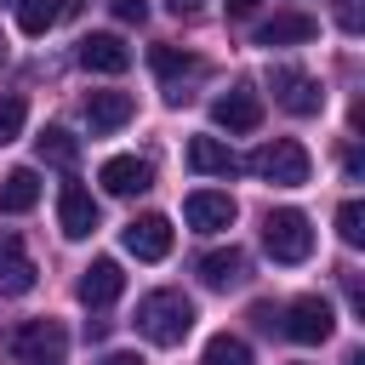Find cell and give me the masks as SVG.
<instances>
[{
  "label": "cell",
  "instance_id": "6",
  "mask_svg": "<svg viewBox=\"0 0 365 365\" xmlns=\"http://www.w3.org/2000/svg\"><path fill=\"white\" fill-rule=\"evenodd\" d=\"M279 331H285L291 342H325V336L336 331V314H331V302H325V297H297V302L285 308Z\"/></svg>",
  "mask_w": 365,
  "mask_h": 365
},
{
  "label": "cell",
  "instance_id": "11",
  "mask_svg": "<svg viewBox=\"0 0 365 365\" xmlns=\"http://www.w3.org/2000/svg\"><path fill=\"white\" fill-rule=\"evenodd\" d=\"M80 68H91V74H125L131 68V46L120 34H86L80 40Z\"/></svg>",
  "mask_w": 365,
  "mask_h": 365
},
{
  "label": "cell",
  "instance_id": "22",
  "mask_svg": "<svg viewBox=\"0 0 365 365\" xmlns=\"http://www.w3.org/2000/svg\"><path fill=\"white\" fill-rule=\"evenodd\" d=\"M34 148H40L46 165H63V171H74V160H80V143H74L63 125H46V131L34 137Z\"/></svg>",
  "mask_w": 365,
  "mask_h": 365
},
{
  "label": "cell",
  "instance_id": "32",
  "mask_svg": "<svg viewBox=\"0 0 365 365\" xmlns=\"http://www.w3.org/2000/svg\"><path fill=\"white\" fill-rule=\"evenodd\" d=\"M0 63H6V34H0Z\"/></svg>",
  "mask_w": 365,
  "mask_h": 365
},
{
  "label": "cell",
  "instance_id": "16",
  "mask_svg": "<svg viewBox=\"0 0 365 365\" xmlns=\"http://www.w3.org/2000/svg\"><path fill=\"white\" fill-rule=\"evenodd\" d=\"M131 108H137L131 91H91V97H86V125H91L97 137H103V131H120V125L131 120Z\"/></svg>",
  "mask_w": 365,
  "mask_h": 365
},
{
  "label": "cell",
  "instance_id": "14",
  "mask_svg": "<svg viewBox=\"0 0 365 365\" xmlns=\"http://www.w3.org/2000/svg\"><path fill=\"white\" fill-rule=\"evenodd\" d=\"M97 182H103L108 194H143V188L154 182V165H148V160H137V154H114V160H103Z\"/></svg>",
  "mask_w": 365,
  "mask_h": 365
},
{
  "label": "cell",
  "instance_id": "4",
  "mask_svg": "<svg viewBox=\"0 0 365 365\" xmlns=\"http://www.w3.org/2000/svg\"><path fill=\"white\" fill-rule=\"evenodd\" d=\"M262 245H268V257L274 262H308V251H314V228H308V217L297 211V205H279V211H268L262 217Z\"/></svg>",
  "mask_w": 365,
  "mask_h": 365
},
{
  "label": "cell",
  "instance_id": "1",
  "mask_svg": "<svg viewBox=\"0 0 365 365\" xmlns=\"http://www.w3.org/2000/svg\"><path fill=\"white\" fill-rule=\"evenodd\" d=\"M137 331H143L148 342H160V348H177V342L194 331V302H188L182 291H148V297L137 302Z\"/></svg>",
  "mask_w": 365,
  "mask_h": 365
},
{
  "label": "cell",
  "instance_id": "28",
  "mask_svg": "<svg viewBox=\"0 0 365 365\" xmlns=\"http://www.w3.org/2000/svg\"><path fill=\"white\" fill-rule=\"evenodd\" d=\"M257 11V0H228V17H251Z\"/></svg>",
  "mask_w": 365,
  "mask_h": 365
},
{
  "label": "cell",
  "instance_id": "24",
  "mask_svg": "<svg viewBox=\"0 0 365 365\" xmlns=\"http://www.w3.org/2000/svg\"><path fill=\"white\" fill-rule=\"evenodd\" d=\"M336 234H342V245H359V240H365V205H359V200H342Z\"/></svg>",
  "mask_w": 365,
  "mask_h": 365
},
{
  "label": "cell",
  "instance_id": "9",
  "mask_svg": "<svg viewBox=\"0 0 365 365\" xmlns=\"http://www.w3.org/2000/svg\"><path fill=\"white\" fill-rule=\"evenodd\" d=\"M120 240H125V251H131L137 262H160V257H171V222H165V217H131Z\"/></svg>",
  "mask_w": 365,
  "mask_h": 365
},
{
  "label": "cell",
  "instance_id": "23",
  "mask_svg": "<svg viewBox=\"0 0 365 365\" xmlns=\"http://www.w3.org/2000/svg\"><path fill=\"white\" fill-rule=\"evenodd\" d=\"M205 365H251V348H245V336H228V331H217V336L205 342Z\"/></svg>",
  "mask_w": 365,
  "mask_h": 365
},
{
  "label": "cell",
  "instance_id": "26",
  "mask_svg": "<svg viewBox=\"0 0 365 365\" xmlns=\"http://www.w3.org/2000/svg\"><path fill=\"white\" fill-rule=\"evenodd\" d=\"M336 23H342L348 34H359V29H365V6H359V0H342V6H336Z\"/></svg>",
  "mask_w": 365,
  "mask_h": 365
},
{
  "label": "cell",
  "instance_id": "15",
  "mask_svg": "<svg viewBox=\"0 0 365 365\" xmlns=\"http://www.w3.org/2000/svg\"><path fill=\"white\" fill-rule=\"evenodd\" d=\"M182 217H188V228L217 234V228H228V222H234V200H228V194L200 188V194H188V200H182Z\"/></svg>",
  "mask_w": 365,
  "mask_h": 365
},
{
  "label": "cell",
  "instance_id": "30",
  "mask_svg": "<svg viewBox=\"0 0 365 365\" xmlns=\"http://www.w3.org/2000/svg\"><path fill=\"white\" fill-rule=\"evenodd\" d=\"M165 6H171V11H177V17H188V11H200V6H205V0H165Z\"/></svg>",
  "mask_w": 365,
  "mask_h": 365
},
{
  "label": "cell",
  "instance_id": "31",
  "mask_svg": "<svg viewBox=\"0 0 365 365\" xmlns=\"http://www.w3.org/2000/svg\"><path fill=\"white\" fill-rule=\"evenodd\" d=\"M348 365H365V354H348Z\"/></svg>",
  "mask_w": 365,
  "mask_h": 365
},
{
  "label": "cell",
  "instance_id": "2",
  "mask_svg": "<svg viewBox=\"0 0 365 365\" xmlns=\"http://www.w3.org/2000/svg\"><path fill=\"white\" fill-rule=\"evenodd\" d=\"M6 354L17 365H63L68 359V331L57 319H23L6 331Z\"/></svg>",
  "mask_w": 365,
  "mask_h": 365
},
{
  "label": "cell",
  "instance_id": "27",
  "mask_svg": "<svg viewBox=\"0 0 365 365\" xmlns=\"http://www.w3.org/2000/svg\"><path fill=\"white\" fill-rule=\"evenodd\" d=\"M108 6H114L120 23H143V17H148V0H108Z\"/></svg>",
  "mask_w": 365,
  "mask_h": 365
},
{
  "label": "cell",
  "instance_id": "5",
  "mask_svg": "<svg viewBox=\"0 0 365 365\" xmlns=\"http://www.w3.org/2000/svg\"><path fill=\"white\" fill-rule=\"evenodd\" d=\"M268 86H274V103H279L285 114H319V108H325L319 80L302 74V68H291V63H279V68L268 74Z\"/></svg>",
  "mask_w": 365,
  "mask_h": 365
},
{
  "label": "cell",
  "instance_id": "13",
  "mask_svg": "<svg viewBox=\"0 0 365 365\" xmlns=\"http://www.w3.org/2000/svg\"><path fill=\"white\" fill-rule=\"evenodd\" d=\"M74 291H80V302H86V308H108V302L125 291V274H120V262H114V257H97V262L80 274V285H74Z\"/></svg>",
  "mask_w": 365,
  "mask_h": 365
},
{
  "label": "cell",
  "instance_id": "21",
  "mask_svg": "<svg viewBox=\"0 0 365 365\" xmlns=\"http://www.w3.org/2000/svg\"><path fill=\"white\" fill-rule=\"evenodd\" d=\"M34 200H40V177H34L29 165H17V171H6V177H0V211H6V217L34 211Z\"/></svg>",
  "mask_w": 365,
  "mask_h": 365
},
{
  "label": "cell",
  "instance_id": "12",
  "mask_svg": "<svg viewBox=\"0 0 365 365\" xmlns=\"http://www.w3.org/2000/svg\"><path fill=\"white\" fill-rule=\"evenodd\" d=\"M57 222H63L68 240H86V234L97 228V200H91L80 182H63V188H57Z\"/></svg>",
  "mask_w": 365,
  "mask_h": 365
},
{
  "label": "cell",
  "instance_id": "3",
  "mask_svg": "<svg viewBox=\"0 0 365 365\" xmlns=\"http://www.w3.org/2000/svg\"><path fill=\"white\" fill-rule=\"evenodd\" d=\"M245 171H257V177L274 182V188H302V182H308V148H302L297 137H274V143H262V148L245 160Z\"/></svg>",
  "mask_w": 365,
  "mask_h": 365
},
{
  "label": "cell",
  "instance_id": "18",
  "mask_svg": "<svg viewBox=\"0 0 365 365\" xmlns=\"http://www.w3.org/2000/svg\"><path fill=\"white\" fill-rule=\"evenodd\" d=\"M194 268H200V279H205L211 291H228V285L245 279V251H240V245H222V251H205Z\"/></svg>",
  "mask_w": 365,
  "mask_h": 365
},
{
  "label": "cell",
  "instance_id": "7",
  "mask_svg": "<svg viewBox=\"0 0 365 365\" xmlns=\"http://www.w3.org/2000/svg\"><path fill=\"white\" fill-rule=\"evenodd\" d=\"M34 257H29V245H23V234L17 228H0V297H23V291H34Z\"/></svg>",
  "mask_w": 365,
  "mask_h": 365
},
{
  "label": "cell",
  "instance_id": "25",
  "mask_svg": "<svg viewBox=\"0 0 365 365\" xmlns=\"http://www.w3.org/2000/svg\"><path fill=\"white\" fill-rule=\"evenodd\" d=\"M23 120H29V103L23 97H0V148L23 131Z\"/></svg>",
  "mask_w": 365,
  "mask_h": 365
},
{
  "label": "cell",
  "instance_id": "19",
  "mask_svg": "<svg viewBox=\"0 0 365 365\" xmlns=\"http://www.w3.org/2000/svg\"><path fill=\"white\" fill-rule=\"evenodd\" d=\"M188 165L205 171V177H234L245 160H240L228 143H217V137H194V143H188Z\"/></svg>",
  "mask_w": 365,
  "mask_h": 365
},
{
  "label": "cell",
  "instance_id": "17",
  "mask_svg": "<svg viewBox=\"0 0 365 365\" xmlns=\"http://www.w3.org/2000/svg\"><path fill=\"white\" fill-rule=\"evenodd\" d=\"M319 34V23L308 17V11H279V17H268L262 29H257V46H302V40H314Z\"/></svg>",
  "mask_w": 365,
  "mask_h": 365
},
{
  "label": "cell",
  "instance_id": "20",
  "mask_svg": "<svg viewBox=\"0 0 365 365\" xmlns=\"http://www.w3.org/2000/svg\"><path fill=\"white\" fill-rule=\"evenodd\" d=\"M74 11H80V0H17V29L23 34H46Z\"/></svg>",
  "mask_w": 365,
  "mask_h": 365
},
{
  "label": "cell",
  "instance_id": "8",
  "mask_svg": "<svg viewBox=\"0 0 365 365\" xmlns=\"http://www.w3.org/2000/svg\"><path fill=\"white\" fill-rule=\"evenodd\" d=\"M211 120H217L222 131H257V125H262V97H257L251 86H228V91L211 103Z\"/></svg>",
  "mask_w": 365,
  "mask_h": 365
},
{
  "label": "cell",
  "instance_id": "29",
  "mask_svg": "<svg viewBox=\"0 0 365 365\" xmlns=\"http://www.w3.org/2000/svg\"><path fill=\"white\" fill-rule=\"evenodd\" d=\"M97 365H143V359H137V354H103Z\"/></svg>",
  "mask_w": 365,
  "mask_h": 365
},
{
  "label": "cell",
  "instance_id": "10",
  "mask_svg": "<svg viewBox=\"0 0 365 365\" xmlns=\"http://www.w3.org/2000/svg\"><path fill=\"white\" fill-rule=\"evenodd\" d=\"M148 63H154V74L165 80V97H171V103H188V97H182V80H200V74H205V63L188 57V51H177V46H154Z\"/></svg>",
  "mask_w": 365,
  "mask_h": 365
}]
</instances>
